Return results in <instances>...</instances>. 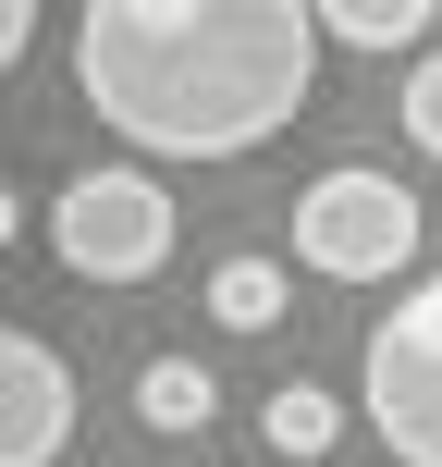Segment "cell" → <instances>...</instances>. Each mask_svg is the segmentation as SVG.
I'll return each instance as SVG.
<instances>
[{
	"label": "cell",
	"instance_id": "cell-6",
	"mask_svg": "<svg viewBox=\"0 0 442 467\" xmlns=\"http://www.w3.org/2000/svg\"><path fill=\"white\" fill-rule=\"evenodd\" d=\"M136 419L160 431V443H197V431L221 419V381L197 369V357H148L136 369Z\"/></svg>",
	"mask_w": 442,
	"mask_h": 467
},
{
	"label": "cell",
	"instance_id": "cell-11",
	"mask_svg": "<svg viewBox=\"0 0 442 467\" xmlns=\"http://www.w3.org/2000/svg\"><path fill=\"white\" fill-rule=\"evenodd\" d=\"M25 37H37V0H0V62H25Z\"/></svg>",
	"mask_w": 442,
	"mask_h": 467
},
{
	"label": "cell",
	"instance_id": "cell-10",
	"mask_svg": "<svg viewBox=\"0 0 442 467\" xmlns=\"http://www.w3.org/2000/svg\"><path fill=\"white\" fill-rule=\"evenodd\" d=\"M406 136H418L430 161H442V49H430L418 74H406Z\"/></svg>",
	"mask_w": 442,
	"mask_h": 467
},
{
	"label": "cell",
	"instance_id": "cell-8",
	"mask_svg": "<svg viewBox=\"0 0 442 467\" xmlns=\"http://www.w3.org/2000/svg\"><path fill=\"white\" fill-rule=\"evenodd\" d=\"M320 25L344 49H418L430 25H442V0H320Z\"/></svg>",
	"mask_w": 442,
	"mask_h": 467
},
{
	"label": "cell",
	"instance_id": "cell-3",
	"mask_svg": "<svg viewBox=\"0 0 442 467\" xmlns=\"http://www.w3.org/2000/svg\"><path fill=\"white\" fill-rule=\"evenodd\" d=\"M430 210L394 185V172H320V185L295 197V258L320 283H394L406 258H418Z\"/></svg>",
	"mask_w": 442,
	"mask_h": 467
},
{
	"label": "cell",
	"instance_id": "cell-4",
	"mask_svg": "<svg viewBox=\"0 0 442 467\" xmlns=\"http://www.w3.org/2000/svg\"><path fill=\"white\" fill-rule=\"evenodd\" d=\"M356 419L394 443V467H442V271L394 320L369 332V369H356Z\"/></svg>",
	"mask_w": 442,
	"mask_h": 467
},
{
	"label": "cell",
	"instance_id": "cell-1",
	"mask_svg": "<svg viewBox=\"0 0 442 467\" xmlns=\"http://www.w3.org/2000/svg\"><path fill=\"white\" fill-rule=\"evenodd\" d=\"M320 0H87L74 99L136 161H246L320 87Z\"/></svg>",
	"mask_w": 442,
	"mask_h": 467
},
{
	"label": "cell",
	"instance_id": "cell-5",
	"mask_svg": "<svg viewBox=\"0 0 442 467\" xmlns=\"http://www.w3.org/2000/svg\"><path fill=\"white\" fill-rule=\"evenodd\" d=\"M74 443V369L49 332H0V467H62Z\"/></svg>",
	"mask_w": 442,
	"mask_h": 467
},
{
	"label": "cell",
	"instance_id": "cell-9",
	"mask_svg": "<svg viewBox=\"0 0 442 467\" xmlns=\"http://www.w3.org/2000/svg\"><path fill=\"white\" fill-rule=\"evenodd\" d=\"M210 320L221 332H283V271L271 258H221L210 271Z\"/></svg>",
	"mask_w": 442,
	"mask_h": 467
},
{
	"label": "cell",
	"instance_id": "cell-2",
	"mask_svg": "<svg viewBox=\"0 0 442 467\" xmlns=\"http://www.w3.org/2000/svg\"><path fill=\"white\" fill-rule=\"evenodd\" d=\"M49 258L74 283H148L172 271V197L160 172H74L49 197Z\"/></svg>",
	"mask_w": 442,
	"mask_h": 467
},
{
	"label": "cell",
	"instance_id": "cell-7",
	"mask_svg": "<svg viewBox=\"0 0 442 467\" xmlns=\"http://www.w3.org/2000/svg\"><path fill=\"white\" fill-rule=\"evenodd\" d=\"M258 443L307 467V455H332V443H344V406H332L320 381H271V406H258Z\"/></svg>",
	"mask_w": 442,
	"mask_h": 467
}]
</instances>
